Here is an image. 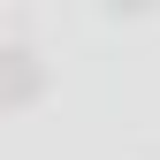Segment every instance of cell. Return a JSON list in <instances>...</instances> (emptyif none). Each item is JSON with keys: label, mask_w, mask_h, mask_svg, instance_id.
Segmentation results:
<instances>
[{"label": "cell", "mask_w": 160, "mask_h": 160, "mask_svg": "<svg viewBox=\"0 0 160 160\" xmlns=\"http://www.w3.org/2000/svg\"><path fill=\"white\" fill-rule=\"evenodd\" d=\"M46 92V69H38L31 46H0V107H31Z\"/></svg>", "instance_id": "6da1fadb"}]
</instances>
